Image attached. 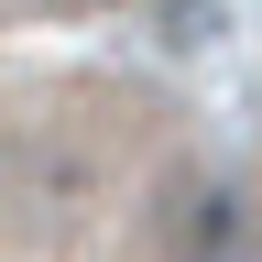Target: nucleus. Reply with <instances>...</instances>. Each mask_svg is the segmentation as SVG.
Listing matches in <instances>:
<instances>
[{"mask_svg": "<svg viewBox=\"0 0 262 262\" xmlns=\"http://www.w3.org/2000/svg\"><path fill=\"white\" fill-rule=\"evenodd\" d=\"M153 241H164V262H251V186L229 175L219 153H186V164H164Z\"/></svg>", "mask_w": 262, "mask_h": 262, "instance_id": "f257e3e1", "label": "nucleus"}, {"mask_svg": "<svg viewBox=\"0 0 262 262\" xmlns=\"http://www.w3.org/2000/svg\"><path fill=\"white\" fill-rule=\"evenodd\" d=\"M33 11H110V0H33Z\"/></svg>", "mask_w": 262, "mask_h": 262, "instance_id": "7ed1b4c3", "label": "nucleus"}, {"mask_svg": "<svg viewBox=\"0 0 262 262\" xmlns=\"http://www.w3.org/2000/svg\"><path fill=\"white\" fill-rule=\"evenodd\" d=\"M219 33H229L219 0H164V44H219Z\"/></svg>", "mask_w": 262, "mask_h": 262, "instance_id": "f03ea898", "label": "nucleus"}]
</instances>
